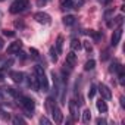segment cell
Segmentation results:
<instances>
[{
  "label": "cell",
  "instance_id": "obj_25",
  "mask_svg": "<svg viewBox=\"0 0 125 125\" xmlns=\"http://www.w3.org/2000/svg\"><path fill=\"white\" fill-rule=\"evenodd\" d=\"M47 2H49V0H37V8H44L46 5H47Z\"/></svg>",
  "mask_w": 125,
  "mask_h": 125
},
{
  "label": "cell",
  "instance_id": "obj_29",
  "mask_svg": "<svg viewBox=\"0 0 125 125\" xmlns=\"http://www.w3.org/2000/svg\"><path fill=\"white\" fill-rule=\"evenodd\" d=\"M90 35H91V37H93L94 40H99V38L102 37L100 34H97V32H94V31H90Z\"/></svg>",
  "mask_w": 125,
  "mask_h": 125
},
{
  "label": "cell",
  "instance_id": "obj_9",
  "mask_svg": "<svg viewBox=\"0 0 125 125\" xmlns=\"http://www.w3.org/2000/svg\"><path fill=\"white\" fill-rule=\"evenodd\" d=\"M99 93L102 94V99H104V100H110L112 99V93H110L109 87H106L104 84H100L99 85Z\"/></svg>",
  "mask_w": 125,
  "mask_h": 125
},
{
  "label": "cell",
  "instance_id": "obj_10",
  "mask_svg": "<svg viewBox=\"0 0 125 125\" xmlns=\"http://www.w3.org/2000/svg\"><path fill=\"white\" fill-rule=\"evenodd\" d=\"M9 77H10L12 81L16 83V84H19V83L24 81V74L19 72V71H10V72H9Z\"/></svg>",
  "mask_w": 125,
  "mask_h": 125
},
{
  "label": "cell",
  "instance_id": "obj_14",
  "mask_svg": "<svg viewBox=\"0 0 125 125\" xmlns=\"http://www.w3.org/2000/svg\"><path fill=\"white\" fill-rule=\"evenodd\" d=\"M30 87H32L35 91H38V90H40V85H38V81H37V77H35V74L30 75Z\"/></svg>",
  "mask_w": 125,
  "mask_h": 125
},
{
  "label": "cell",
  "instance_id": "obj_18",
  "mask_svg": "<svg viewBox=\"0 0 125 125\" xmlns=\"http://www.w3.org/2000/svg\"><path fill=\"white\" fill-rule=\"evenodd\" d=\"M90 121H91V112H90V109H85L83 112V122L84 124H88Z\"/></svg>",
  "mask_w": 125,
  "mask_h": 125
},
{
  "label": "cell",
  "instance_id": "obj_5",
  "mask_svg": "<svg viewBox=\"0 0 125 125\" xmlns=\"http://www.w3.org/2000/svg\"><path fill=\"white\" fill-rule=\"evenodd\" d=\"M50 115L53 116V121H54L56 124H62V121H63V113H62V110H60L57 106L53 107V110L50 112Z\"/></svg>",
  "mask_w": 125,
  "mask_h": 125
},
{
  "label": "cell",
  "instance_id": "obj_11",
  "mask_svg": "<svg viewBox=\"0 0 125 125\" xmlns=\"http://www.w3.org/2000/svg\"><path fill=\"white\" fill-rule=\"evenodd\" d=\"M69 112H71V116L74 119L78 118V104L75 100H69Z\"/></svg>",
  "mask_w": 125,
  "mask_h": 125
},
{
  "label": "cell",
  "instance_id": "obj_3",
  "mask_svg": "<svg viewBox=\"0 0 125 125\" xmlns=\"http://www.w3.org/2000/svg\"><path fill=\"white\" fill-rule=\"evenodd\" d=\"M19 102H21V106L28 112V115H32V112L35 109V102L27 96H19Z\"/></svg>",
  "mask_w": 125,
  "mask_h": 125
},
{
  "label": "cell",
  "instance_id": "obj_36",
  "mask_svg": "<svg viewBox=\"0 0 125 125\" xmlns=\"http://www.w3.org/2000/svg\"><path fill=\"white\" fill-rule=\"evenodd\" d=\"M2 81H3V75H2V74H0V83H2Z\"/></svg>",
  "mask_w": 125,
  "mask_h": 125
},
{
  "label": "cell",
  "instance_id": "obj_21",
  "mask_svg": "<svg viewBox=\"0 0 125 125\" xmlns=\"http://www.w3.org/2000/svg\"><path fill=\"white\" fill-rule=\"evenodd\" d=\"M5 90H6V93H8V94H10L12 97H19V96H21V94H19L15 88H12V87H8V88H5Z\"/></svg>",
  "mask_w": 125,
  "mask_h": 125
},
{
  "label": "cell",
  "instance_id": "obj_24",
  "mask_svg": "<svg viewBox=\"0 0 125 125\" xmlns=\"http://www.w3.org/2000/svg\"><path fill=\"white\" fill-rule=\"evenodd\" d=\"M121 68V65L118 63V62H112V65H110V72H118V69Z\"/></svg>",
  "mask_w": 125,
  "mask_h": 125
},
{
  "label": "cell",
  "instance_id": "obj_16",
  "mask_svg": "<svg viewBox=\"0 0 125 125\" xmlns=\"http://www.w3.org/2000/svg\"><path fill=\"white\" fill-rule=\"evenodd\" d=\"M74 24H75V16H72V15L63 16V25H66V27H71V25H74Z\"/></svg>",
  "mask_w": 125,
  "mask_h": 125
},
{
  "label": "cell",
  "instance_id": "obj_37",
  "mask_svg": "<svg viewBox=\"0 0 125 125\" xmlns=\"http://www.w3.org/2000/svg\"><path fill=\"white\" fill-rule=\"evenodd\" d=\"M0 2H3V0H0Z\"/></svg>",
  "mask_w": 125,
  "mask_h": 125
},
{
  "label": "cell",
  "instance_id": "obj_30",
  "mask_svg": "<svg viewBox=\"0 0 125 125\" xmlns=\"http://www.w3.org/2000/svg\"><path fill=\"white\" fill-rule=\"evenodd\" d=\"M113 2V0H99V3L100 5H103V6H107L109 3H112Z\"/></svg>",
  "mask_w": 125,
  "mask_h": 125
},
{
  "label": "cell",
  "instance_id": "obj_31",
  "mask_svg": "<svg viewBox=\"0 0 125 125\" xmlns=\"http://www.w3.org/2000/svg\"><path fill=\"white\" fill-rule=\"evenodd\" d=\"M110 15H113V9H109V10H106V12H104V18H106V19H109V16H110Z\"/></svg>",
  "mask_w": 125,
  "mask_h": 125
},
{
  "label": "cell",
  "instance_id": "obj_1",
  "mask_svg": "<svg viewBox=\"0 0 125 125\" xmlns=\"http://www.w3.org/2000/svg\"><path fill=\"white\" fill-rule=\"evenodd\" d=\"M34 74L37 77V81H38L40 88L43 91H49V81H47V77L44 74V69L40 65H37V66H34Z\"/></svg>",
  "mask_w": 125,
  "mask_h": 125
},
{
  "label": "cell",
  "instance_id": "obj_22",
  "mask_svg": "<svg viewBox=\"0 0 125 125\" xmlns=\"http://www.w3.org/2000/svg\"><path fill=\"white\" fill-rule=\"evenodd\" d=\"M96 91H97V85H96V84H91V85H90V90H88V97L93 99L94 94H96Z\"/></svg>",
  "mask_w": 125,
  "mask_h": 125
},
{
  "label": "cell",
  "instance_id": "obj_34",
  "mask_svg": "<svg viewBox=\"0 0 125 125\" xmlns=\"http://www.w3.org/2000/svg\"><path fill=\"white\" fill-rule=\"evenodd\" d=\"M31 53H32V56H35V57L38 56V52H37L35 49H31Z\"/></svg>",
  "mask_w": 125,
  "mask_h": 125
},
{
  "label": "cell",
  "instance_id": "obj_20",
  "mask_svg": "<svg viewBox=\"0 0 125 125\" xmlns=\"http://www.w3.org/2000/svg\"><path fill=\"white\" fill-rule=\"evenodd\" d=\"M94 66H96V62H94L93 59H90V60H87V62H85V65H84V69H85V71H91Z\"/></svg>",
  "mask_w": 125,
  "mask_h": 125
},
{
  "label": "cell",
  "instance_id": "obj_12",
  "mask_svg": "<svg viewBox=\"0 0 125 125\" xmlns=\"http://www.w3.org/2000/svg\"><path fill=\"white\" fill-rule=\"evenodd\" d=\"M63 41H65L63 35H57V38H56V53L57 54L62 53V49H63Z\"/></svg>",
  "mask_w": 125,
  "mask_h": 125
},
{
  "label": "cell",
  "instance_id": "obj_23",
  "mask_svg": "<svg viewBox=\"0 0 125 125\" xmlns=\"http://www.w3.org/2000/svg\"><path fill=\"white\" fill-rule=\"evenodd\" d=\"M50 59H52V62H57V53L54 52V47H50Z\"/></svg>",
  "mask_w": 125,
  "mask_h": 125
},
{
  "label": "cell",
  "instance_id": "obj_7",
  "mask_svg": "<svg viewBox=\"0 0 125 125\" xmlns=\"http://www.w3.org/2000/svg\"><path fill=\"white\" fill-rule=\"evenodd\" d=\"M121 37H122V27L119 25V28H116L115 31H113V34H112V46L115 47V46H118V43L121 41Z\"/></svg>",
  "mask_w": 125,
  "mask_h": 125
},
{
  "label": "cell",
  "instance_id": "obj_27",
  "mask_svg": "<svg viewBox=\"0 0 125 125\" xmlns=\"http://www.w3.org/2000/svg\"><path fill=\"white\" fill-rule=\"evenodd\" d=\"M13 124H25V121L22 118H19V116H15L13 118Z\"/></svg>",
  "mask_w": 125,
  "mask_h": 125
},
{
  "label": "cell",
  "instance_id": "obj_8",
  "mask_svg": "<svg viewBox=\"0 0 125 125\" xmlns=\"http://www.w3.org/2000/svg\"><path fill=\"white\" fill-rule=\"evenodd\" d=\"M21 47H22V41L21 40L19 41H13V43H10L8 46V53L9 54H15V53H18L21 50Z\"/></svg>",
  "mask_w": 125,
  "mask_h": 125
},
{
  "label": "cell",
  "instance_id": "obj_2",
  "mask_svg": "<svg viewBox=\"0 0 125 125\" xmlns=\"http://www.w3.org/2000/svg\"><path fill=\"white\" fill-rule=\"evenodd\" d=\"M28 6H30V0H15V2H12L9 10H10V13L15 15V13H21V12H24Z\"/></svg>",
  "mask_w": 125,
  "mask_h": 125
},
{
  "label": "cell",
  "instance_id": "obj_15",
  "mask_svg": "<svg viewBox=\"0 0 125 125\" xmlns=\"http://www.w3.org/2000/svg\"><path fill=\"white\" fill-rule=\"evenodd\" d=\"M81 49V41L78 38H72L71 40V50L72 52H78Z\"/></svg>",
  "mask_w": 125,
  "mask_h": 125
},
{
  "label": "cell",
  "instance_id": "obj_33",
  "mask_svg": "<svg viewBox=\"0 0 125 125\" xmlns=\"http://www.w3.org/2000/svg\"><path fill=\"white\" fill-rule=\"evenodd\" d=\"M96 122H97L99 125H102V124H106V119H103V118H97Z\"/></svg>",
  "mask_w": 125,
  "mask_h": 125
},
{
  "label": "cell",
  "instance_id": "obj_13",
  "mask_svg": "<svg viewBox=\"0 0 125 125\" xmlns=\"http://www.w3.org/2000/svg\"><path fill=\"white\" fill-rule=\"evenodd\" d=\"M96 106H97V110H99L100 113H104V112H107V104H106L104 99H100L99 102H96Z\"/></svg>",
  "mask_w": 125,
  "mask_h": 125
},
{
  "label": "cell",
  "instance_id": "obj_19",
  "mask_svg": "<svg viewBox=\"0 0 125 125\" xmlns=\"http://www.w3.org/2000/svg\"><path fill=\"white\" fill-rule=\"evenodd\" d=\"M59 5L62 9H69L72 6V0H59Z\"/></svg>",
  "mask_w": 125,
  "mask_h": 125
},
{
  "label": "cell",
  "instance_id": "obj_4",
  "mask_svg": "<svg viewBox=\"0 0 125 125\" xmlns=\"http://www.w3.org/2000/svg\"><path fill=\"white\" fill-rule=\"evenodd\" d=\"M34 19L38 24H50V15L46 12H37L34 13Z\"/></svg>",
  "mask_w": 125,
  "mask_h": 125
},
{
  "label": "cell",
  "instance_id": "obj_26",
  "mask_svg": "<svg viewBox=\"0 0 125 125\" xmlns=\"http://www.w3.org/2000/svg\"><path fill=\"white\" fill-rule=\"evenodd\" d=\"M84 49H85L87 52H91V50H93V46H91V43H90V41H84Z\"/></svg>",
  "mask_w": 125,
  "mask_h": 125
},
{
  "label": "cell",
  "instance_id": "obj_28",
  "mask_svg": "<svg viewBox=\"0 0 125 125\" xmlns=\"http://www.w3.org/2000/svg\"><path fill=\"white\" fill-rule=\"evenodd\" d=\"M40 124H44V125H49V124H50V121H49V119H47L46 116H41V118H40Z\"/></svg>",
  "mask_w": 125,
  "mask_h": 125
},
{
  "label": "cell",
  "instance_id": "obj_6",
  "mask_svg": "<svg viewBox=\"0 0 125 125\" xmlns=\"http://www.w3.org/2000/svg\"><path fill=\"white\" fill-rule=\"evenodd\" d=\"M75 63H77V54H75V52H69V53L66 54L65 65H66L68 68H74Z\"/></svg>",
  "mask_w": 125,
  "mask_h": 125
},
{
  "label": "cell",
  "instance_id": "obj_17",
  "mask_svg": "<svg viewBox=\"0 0 125 125\" xmlns=\"http://www.w3.org/2000/svg\"><path fill=\"white\" fill-rule=\"evenodd\" d=\"M56 106V103H54V100L52 99V97H49L47 100H46V109H47V112L50 113L52 110H53V107Z\"/></svg>",
  "mask_w": 125,
  "mask_h": 125
},
{
  "label": "cell",
  "instance_id": "obj_35",
  "mask_svg": "<svg viewBox=\"0 0 125 125\" xmlns=\"http://www.w3.org/2000/svg\"><path fill=\"white\" fill-rule=\"evenodd\" d=\"M3 46H5V41H3V38H2V37H0V50L3 49Z\"/></svg>",
  "mask_w": 125,
  "mask_h": 125
},
{
  "label": "cell",
  "instance_id": "obj_32",
  "mask_svg": "<svg viewBox=\"0 0 125 125\" xmlns=\"http://www.w3.org/2000/svg\"><path fill=\"white\" fill-rule=\"evenodd\" d=\"M3 34H5V35H8V37H13V35H15V32H13V31H8V30H5V31H3Z\"/></svg>",
  "mask_w": 125,
  "mask_h": 125
}]
</instances>
